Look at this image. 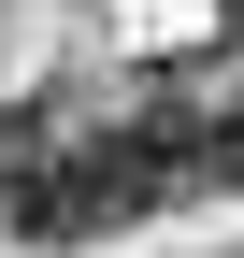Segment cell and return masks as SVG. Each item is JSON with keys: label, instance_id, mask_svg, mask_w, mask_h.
I'll list each match as a JSON object with an SVG mask.
<instances>
[{"label": "cell", "instance_id": "1", "mask_svg": "<svg viewBox=\"0 0 244 258\" xmlns=\"http://www.w3.org/2000/svg\"><path fill=\"white\" fill-rule=\"evenodd\" d=\"M158 186H172V144H144V129H57V144L15 172L0 215H15L29 244H101V230H130Z\"/></svg>", "mask_w": 244, "mask_h": 258}, {"label": "cell", "instance_id": "2", "mask_svg": "<svg viewBox=\"0 0 244 258\" xmlns=\"http://www.w3.org/2000/svg\"><path fill=\"white\" fill-rule=\"evenodd\" d=\"M172 172H187V186H244V86H230L216 115H187V144H172Z\"/></svg>", "mask_w": 244, "mask_h": 258}, {"label": "cell", "instance_id": "3", "mask_svg": "<svg viewBox=\"0 0 244 258\" xmlns=\"http://www.w3.org/2000/svg\"><path fill=\"white\" fill-rule=\"evenodd\" d=\"M29 158H43V144H29V115L0 101V201H15V172H29Z\"/></svg>", "mask_w": 244, "mask_h": 258}]
</instances>
